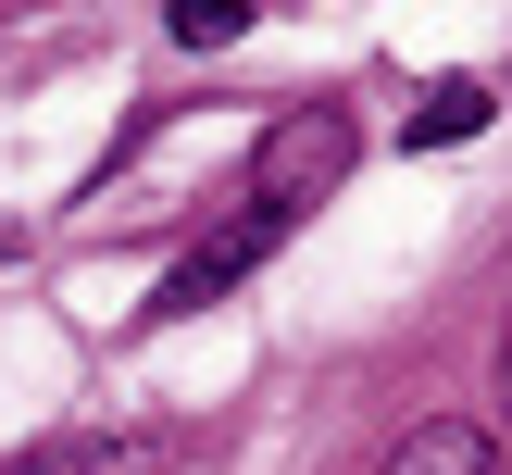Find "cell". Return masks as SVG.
I'll use <instances>...</instances> for the list:
<instances>
[{
  "label": "cell",
  "instance_id": "8992f818",
  "mask_svg": "<svg viewBox=\"0 0 512 475\" xmlns=\"http://www.w3.org/2000/svg\"><path fill=\"white\" fill-rule=\"evenodd\" d=\"M500 425H512V325H500Z\"/></svg>",
  "mask_w": 512,
  "mask_h": 475
},
{
  "label": "cell",
  "instance_id": "3957f363",
  "mask_svg": "<svg viewBox=\"0 0 512 475\" xmlns=\"http://www.w3.org/2000/svg\"><path fill=\"white\" fill-rule=\"evenodd\" d=\"M375 475H500V425H475V413H438V425H413V438H400Z\"/></svg>",
  "mask_w": 512,
  "mask_h": 475
},
{
  "label": "cell",
  "instance_id": "277c9868",
  "mask_svg": "<svg viewBox=\"0 0 512 475\" xmlns=\"http://www.w3.org/2000/svg\"><path fill=\"white\" fill-rule=\"evenodd\" d=\"M0 475H150V450H113V438H50V450H13Z\"/></svg>",
  "mask_w": 512,
  "mask_h": 475
},
{
  "label": "cell",
  "instance_id": "7a4b0ae2",
  "mask_svg": "<svg viewBox=\"0 0 512 475\" xmlns=\"http://www.w3.org/2000/svg\"><path fill=\"white\" fill-rule=\"evenodd\" d=\"M275 238H288V225H275V213H238V225H225V238H200L188 263L163 275V300H150V313H200V300H225V288H238V275L263 263Z\"/></svg>",
  "mask_w": 512,
  "mask_h": 475
},
{
  "label": "cell",
  "instance_id": "5b68a950",
  "mask_svg": "<svg viewBox=\"0 0 512 475\" xmlns=\"http://www.w3.org/2000/svg\"><path fill=\"white\" fill-rule=\"evenodd\" d=\"M475 125H488V88H475V75H450V88H425L413 138H475Z\"/></svg>",
  "mask_w": 512,
  "mask_h": 475
},
{
  "label": "cell",
  "instance_id": "6da1fadb",
  "mask_svg": "<svg viewBox=\"0 0 512 475\" xmlns=\"http://www.w3.org/2000/svg\"><path fill=\"white\" fill-rule=\"evenodd\" d=\"M338 175H350V113H338V100H300V113H275L263 150H250V213L300 225Z\"/></svg>",
  "mask_w": 512,
  "mask_h": 475
}]
</instances>
